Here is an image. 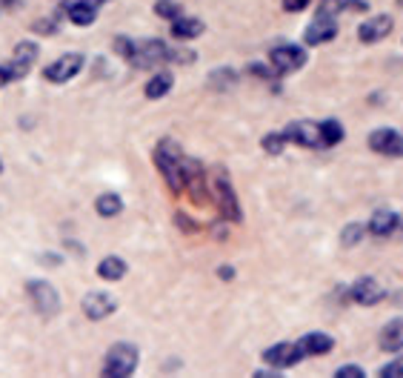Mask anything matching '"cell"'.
<instances>
[{
    "mask_svg": "<svg viewBox=\"0 0 403 378\" xmlns=\"http://www.w3.org/2000/svg\"><path fill=\"white\" fill-rule=\"evenodd\" d=\"M309 6V0H283V9L286 12H303Z\"/></svg>",
    "mask_w": 403,
    "mask_h": 378,
    "instance_id": "d6a6232c",
    "label": "cell"
},
{
    "mask_svg": "<svg viewBox=\"0 0 403 378\" xmlns=\"http://www.w3.org/2000/svg\"><path fill=\"white\" fill-rule=\"evenodd\" d=\"M320 135H323V146H335L343 141V126L337 121H323L320 123Z\"/></svg>",
    "mask_w": 403,
    "mask_h": 378,
    "instance_id": "cb8c5ba5",
    "label": "cell"
},
{
    "mask_svg": "<svg viewBox=\"0 0 403 378\" xmlns=\"http://www.w3.org/2000/svg\"><path fill=\"white\" fill-rule=\"evenodd\" d=\"M98 275L106 278V281H120L126 275V261L117 258V255H109V258H103L98 264Z\"/></svg>",
    "mask_w": 403,
    "mask_h": 378,
    "instance_id": "ffe728a7",
    "label": "cell"
},
{
    "mask_svg": "<svg viewBox=\"0 0 403 378\" xmlns=\"http://www.w3.org/2000/svg\"><path fill=\"white\" fill-rule=\"evenodd\" d=\"M155 12H157L160 18H166V21H177V18L183 15V6L177 4V0H157Z\"/></svg>",
    "mask_w": 403,
    "mask_h": 378,
    "instance_id": "d4e9b609",
    "label": "cell"
},
{
    "mask_svg": "<svg viewBox=\"0 0 403 378\" xmlns=\"http://www.w3.org/2000/svg\"><path fill=\"white\" fill-rule=\"evenodd\" d=\"M9 81H18L15 72H12V66H0V86H6Z\"/></svg>",
    "mask_w": 403,
    "mask_h": 378,
    "instance_id": "836d02e7",
    "label": "cell"
},
{
    "mask_svg": "<svg viewBox=\"0 0 403 378\" xmlns=\"http://www.w3.org/2000/svg\"><path fill=\"white\" fill-rule=\"evenodd\" d=\"M369 146H372L377 155H389V158L403 155V138H400L394 129H375V132L369 135Z\"/></svg>",
    "mask_w": 403,
    "mask_h": 378,
    "instance_id": "9c48e42d",
    "label": "cell"
},
{
    "mask_svg": "<svg viewBox=\"0 0 403 378\" xmlns=\"http://www.w3.org/2000/svg\"><path fill=\"white\" fill-rule=\"evenodd\" d=\"M66 15H69V21H72L75 26H89V24H95L98 9H95V6H69Z\"/></svg>",
    "mask_w": 403,
    "mask_h": 378,
    "instance_id": "603a6c76",
    "label": "cell"
},
{
    "mask_svg": "<svg viewBox=\"0 0 403 378\" xmlns=\"http://www.w3.org/2000/svg\"><path fill=\"white\" fill-rule=\"evenodd\" d=\"M163 61H169V49L160 41H143V44H135V55L129 63H135L137 69H152Z\"/></svg>",
    "mask_w": 403,
    "mask_h": 378,
    "instance_id": "5b68a950",
    "label": "cell"
},
{
    "mask_svg": "<svg viewBox=\"0 0 403 378\" xmlns=\"http://www.w3.org/2000/svg\"><path fill=\"white\" fill-rule=\"evenodd\" d=\"M380 347H383L386 352L403 349V318H394V321H389V324L383 327V332H380Z\"/></svg>",
    "mask_w": 403,
    "mask_h": 378,
    "instance_id": "ac0fdd59",
    "label": "cell"
},
{
    "mask_svg": "<svg viewBox=\"0 0 403 378\" xmlns=\"http://www.w3.org/2000/svg\"><path fill=\"white\" fill-rule=\"evenodd\" d=\"M169 89H172V75H169V72H157V75L146 83V98L160 101L163 95H169Z\"/></svg>",
    "mask_w": 403,
    "mask_h": 378,
    "instance_id": "44dd1931",
    "label": "cell"
},
{
    "mask_svg": "<svg viewBox=\"0 0 403 378\" xmlns=\"http://www.w3.org/2000/svg\"><path fill=\"white\" fill-rule=\"evenodd\" d=\"M363 235H366V227H363V224H349V227L340 233V244H343V247H355V244H360Z\"/></svg>",
    "mask_w": 403,
    "mask_h": 378,
    "instance_id": "4316f807",
    "label": "cell"
},
{
    "mask_svg": "<svg viewBox=\"0 0 403 378\" xmlns=\"http://www.w3.org/2000/svg\"><path fill=\"white\" fill-rule=\"evenodd\" d=\"M35 55H38V46L32 41H23V44L15 46V61L9 63L12 72H15V78H23L29 72V66L35 63Z\"/></svg>",
    "mask_w": 403,
    "mask_h": 378,
    "instance_id": "9a60e30c",
    "label": "cell"
},
{
    "mask_svg": "<svg viewBox=\"0 0 403 378\" xmlns=\"http://www.w3.org/2000/svg\"><path fill=\"white\" fill-rule=\"evenodd\" d=\"M100 4H106V0H63V9H69V6H100Z\"/></svg>",
    "mask_w": 403,
    "mask_h": 378,
    "instance_id": "1f68e13d",
    "label": "cell"
},
{
    "mask_svg": "<svg viewBox=\"0 0 403 378\" xmlns=\"http://www.w3.org/2000/svg\"><path fill=\"white\" fill-rule=\"evenodd\" d=\"M283 143H286V135H283V132H272V135L263 138V149H266L269 155H281V152H283Z\"/></svg>",
    "mask_w": 403,
    "mask_h": 378,
    "instance_id": "83f0119b",
    "label": "cell"
},
{
    "mask_svg": "<svg viewBox=\"0 0 403 378\" xmlns=\"http://www.w3.org/2000/svg\"><path fill=\"white\" fill-rule=\"evenodd\" d=\"M80 69H83V55L69 52V55L58 58L55 63H49V66L43 69V78L52 81V83H66V81H72Z\"/></svg>",
    "mask_w": 403,
    "mask_h": 378,
    "instance_id": "3957f363",
    "label": "cell"
},
{
    "mask_svg": "<svg viewBox=\"0 0 403 378\" xmlns=\"http://www.w3.org/2000/svg\"><path fill=\"white\" fill-rule=\"evenodd\" d=\"M298 347L303 349V355H326V352H332L335 341L329 335H323V332H309V335H303L298 341Z\"/></svg>",
    "mask_w": 403,
    "mask_h": 378,
    "instance_id": "e0dca14e",
    "label": "cell"
},
{
    "mask_svg": "<svg viewBox=\"0 0 403 378\" xmlns=\"http://www.w3.org/2000/svg\"><path fill=\"white\" fill-rule=\"evenodd\" d=\"M235 81H238V75H235L232 69H215V72L209 75V83H212L215 89H229V86H235Z\"/></svg>",
    "mask_w": 403,
    "mask_h": 378,
    "instance_id": "484cf974",
    "label": "cell"
},
{
    "mask_svg": "<svg viewBox=\"0 0 403 378\" xmlns=\"http://www.w3.org/2000/svg\"><path fill=\"white\" fill-rule=\"evenodd\" d=\"M337 35V26H335V21H332V15L329 12H320L309 26H306V44L309 46H320V44H329L332 38Z\"/></svg>",
    "mask_w": 403,
    "mask_h": 378,
    "instance_id": "ba28073f",
    "label": "cell"
},
{
    "mask_svg": "<svg viewBox=\"0 0 403 378\" xmlns=\"http://www.w3.org/2000/svg\"><path fill=\"white\" fill-rule=\"evenodd\" d=\"M218 275H221L224 281H229V278H235V270H232V267H221V270H218Z\"/></svg>",
    "mask_w": 403,
    "mask_h": 378,
    "instance_id": "e575fe53",
    "label": "cell"
},
{
    "mask_svg": "<svg viewBox=\"0 0 403 378\" xmlns=\"http://www.w3.org/2000/svg\"><path fill=\"white\" fill-rule=\"evenodd\" d=\"M83 312H86L92 321H100V318H106V315L115 312V298L106 295V292H89V295L83 298Z\"/></svg>",
    "mask_w": 403,
    "mask_h": 378,
    "instance_id": "4fadbf2b",
    "label": "cell"
},
{
    "mask_svg": "<svg viewBox=\"0 0 403 378\" xmlns=\"http://www.w3.org/2000/svg\"><path fill=\"white\" fill-rule=\"evenodd\" d=\"M286 141H295L298 146H306V149H318L323 146V135H320V123H312V121H295L283 129Z\"/></svg>",
    "mask_w": 403,
    "mask_h": 378,
    "instance_id": "277c9868",
    "label": "cell"
},
{
    "mask_svg": "<svg viewBox=\"0 0 403 378\" xmlns=\"http://www.w3.org/2000/svg\"><path fill=\"white\" fill-rule=\"evenodd\" d=\"M95 210H98V215H100V218H115V215H120V210H123V201H120L115 193H103V195L98 198Z\"/></svg>",
    "mask_w": 403,
    "mask_h": 378,
    "instance_id": "7402d4cb",
    "label": "cell"
},
{
    "mask_svg": "<svg viewBox=\"0 0 403 378\" xmlns=\"http://www.w3.org/2000/svg\"><path fill=\"white\" fill-rule=\"evenodd\" d=\"M115 49H117L126 61H132V55H135V44H132V41H126V38H117V41H115Z\"/></svg>",
    "mask_w": 403,
    "mask_h": 378,
    "instance_id": "f546056e",
    "label": "cell"
},
{
    "mask_svg": "<svg viewBox=\"0 0 403 378\" xmlns=\"http://www.w3.org/2000/svg\"><path fill=\"white\" fill-rule=\"evenodd\" d=\"M397 224H400L397 213L380 210V213H375V215H372V221H369V233H372V235H377V238H386V235H392V233L397 230Z\"/></svg>",
    "mask_w": 403,
    "mask_h": 378,
    "instance_id": "2e32d148",
    "label": "cell"
},
{
    "mask_svg": "<svg viewBox=\"0 0 403 378\" xmlns=\"http://www.w3.org/2000/svg\"><path fill=\"white\" fill-rule=\"evenodd\" d=\"M172 35L174 38H180V41H192V38H197V35H204V24H200L197 18H177V21H172Z\"/></svg>",
    "mask_w": 403,
    "mask_h": 378,
    "instance_id": "d6986e66",
    "label": "cell"
},
{
    "mask_svg": "<svg viewBox=\"0 0 403 378\" xmlns=\"http://www.w3.org/2000/svg\"><path fill=\"white\" fill-rule=\"evenodd\" d=\"M386 298V290L375 281V278H360V281H355V287H352V301H357V304H363V307H372V304H377V301H383Z\"/></svg>",
    "mask_w": 403,
    "mask_h": 378,
    "instance_id": "7c38bea8",
    "label": "cell"
},
{
    "mask_svg": "<svg viewBox=\"0 0 403 378\" xmlns=\"http://www.w3.org/2000/svg\"><path fill=\"white\" fill-rule=\"evenodd\" d=\"M392 26H394V21L389 15H377L357 29V38H360V44H377L392 32Z\"/></svg>",
    "mask_w": 403,
    "mask_h": 378,
    "instance_id": "8fae6325",
    "label": "cell"
},
{
    "mask_svg": "<svg viewBox=\"0 0 403 378\" xmlns=\"http://www.w3.org/2000/svg\"><path fill=\"white\" fill-rule=\"evenodd\" d=\"M303 358V349L298 347V344H275V347H269L266 352H263V361L269 364V367H275V369H286V367H295L298 361Z\"/></svg>",
    "mask_w": 403,
    "mask_h": 378,
    "instance_id": "52a82bcc",
    "label": "cell"
},
{
    "mask_svg": "<svg viewBox=\"0 0 403 378\" xmlns=\"http://www.w3.org/2000/svg\"><path fill=\"white\" fill-rule=\"evenodd\" d=\"M337 375L340 378H360V375H366L360 367H355V364H346V367H337Z\"/></svg>",
    "mask_w": 403,
    "mask_h": 378,
    "instance_id": "4dcf8cb0",
    "label": "cell"
},
{
    "mask_svg": "<svg viewBox=\"0 0 403 378\" xmlns=\"http://www.w3.org/2000/svg\"><path fill=\"white\" fill-rule=\"evenodd\" d=\"M140 364V355H137V347L135 344H115L109 352H106V364H103V372L106 375H115V378H126L137 369Z\"/></svg>",
    "mask_w": 403,
    "mask_h": 378,
    "instance_id": "7a4b0ae2",
    "label": "cell"
},
{
    "mask_svg": "<svg viewBox=\"0 0 403 378\" xmlns=\"http://www.w3.org/2000/svg\"><path fill=\"white\" fill-rule=\"evenodd\" d=\"M269 61H272V66L281 72V75H286V72H295V69H300L303 63H306V52L300 49V46H275L272 49V55H269Z\"/></svg>",
    "mask_w": 403,
    "mask_h": 378,
    "instance_id": "8992f818",
    "label": "cell"
},
{
    "mask_svg": "<svg viewBox=\"0 0 403 378\" xmlns=\"http://www.w3.org/2000/svg\"><path fill=\"white\" fill-rule=\"evenodd\" d=\"M29 295H32L35 307H38L43 315H55L58 307H61L58 292H55L52 284H46V281H29Z\"/></svg>",
    "mask_w": 403,
    "mask_h": 378,
    "instance_id": "30bf717a",
    "label": "cell"
},
{
    "mask_svg": "<svg viewBox=\"0 0 403 378\" xmlns=\"http://www.w3.org/2000/svg\"><path fill=\"white\" fill-rule=\"evenodd\" d=\"M380 375H386V378H403V355H400L397 361L386 364V367L380 369Z\"/></svg>",
    "mask_w": 403,
    "mask_h": 378,
    "instance_id": "f1b7e54d",
    "label": "cell"
},
{
    "mask_svg": "<svg viewBox=\"0 0 403 378\" xmlns=\"http://www.w3.org/2000/svg\"><path fill=\"white\" fill-rule=\"evenodd\" d=\"M218 201H221V210H224V218H232V221H241V207H238V198H235V189L229 183L226 175L218 178Z\"/></svg>",
    "mask_w": 403,
    "mask_h": 378,
    "instance_id": "5bb4252c",
    "label": "cell"
},
{
    "mask_svg": "<svg viewBox=\"0 0 403 378\" xmlns=\"http://www.w3.org/2000/svg\"><path fill=\"white\" fill-rule=\"evenodd\" d=\"M155 160H157V166H160L172 193H183L186 178H183V155H180L177 143L174 141H160L157 149H155Z\"/></svg>",
    "mask_w": 403,
    "mask_h": 378,
    "instance_id": "6da1fadb",
    "label": "cell"
}]
</instances>
